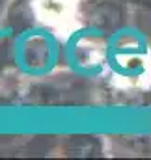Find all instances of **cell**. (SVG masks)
I'll return each instance as SVG.
<instances>
[]
</instances>
